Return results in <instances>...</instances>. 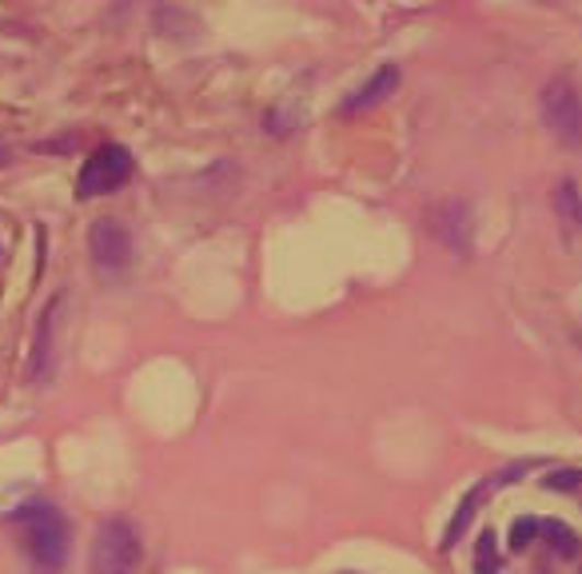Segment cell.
Here are the masks:
<instances>
[{"mask_svg": "<svg viewBox=\"0 0 582 574\" xmlns=\"http://www.w3.org/2000/svg\"><path fill=\"white\" fill-rule=\"evenodd\" d=\"M89 248H92V260H96L100 267H109V272H116V267H124L133 260V240H128V228H124L121 220L92 223Z\"/></svg>", "mask_w": 582, "mask_h": 574, "instance_id": "obj_8", "label": "cell"}, {"mask_svg": "<svg viewBox=\"0 0 582 574\" xmlns=\"http://www.w3.org/2000/svg\"><path fill=\"white\" fill-rule=\"evenodd\" d=\"M538 108H543V124L562 148H582V89L574 80H550L543 96H538Z\"/></svg>", "mask_w": 582, "mask_h": 574, "instance_id": "obj_2", "label": "cell"}, {"mask_svg": "<svg viewBox=\"0 0 582 574\" xmlns=\"http://www.w3.org/2000/svg\"><path fill=\"white\" fill-rule=\"evenodd\" d=\"M396 89H399V68L384 65L372 80H367V84H363L360 92H352V96L343 100V116H352V112H367V108H375V104H384V100L391 96Z\"/></svg>", "mask_w": 582, "mask_h": 574, "instance_id": "obj_9", "label": "cell"}, {"mask_svg": "<svg viewBox=\"0 0 582 574\" xmlns=\"http://www.w3.org/2000/svg\"><path fill=\"white\" fill-rule=\"evenodd\" d=\"M133 176V152L124 144H100L96 152L84 160L77 176V196L80 199H96L121 192Z\"/></svg>", "mask_w": 582, "mask_h": 574, "instance_id": "obj_4", "label": "cell"}, {"mask_svg": "<svg viewBox=\"0 0 582 574\" xmlns=\"http://www.w3.org/2000/svg\"><path fill=\"white\" fill-rule=\"evenodd\" d=\"M144 559L140 530L124 519H109L92 542V574H136Z\"/></svg>", "mask_w": 582, "mask_h": 574, "instance_id": "obj_3", "label": "cell"}, {"mask_svg": "<svg viewBox=\"0 0 582 574\" xmlns=\"http://www.w3.org/2000/svg\"><path fill=\"white\" fill-rule=\"evenodd\" d=\"M60 311H65V296H53L36 320V335H33V359H28V376L36 383H45L53 376V359H56V328H60Z\"/></svg>", "mask_w": 582, "mask_h": 574, "instance_id": "obj_7", "label": "cell"}, {"mask_svg": "<svg viewBox=\"0 0 582 574\" xmlns=\"http://www.w3.org/2000/svg\"><path fill=\"white\" fill-rule=\"evenodd\" d=\"M530 539H535V519H518L511 527V551H527Z\"/></svg>", "mask_w": 582, "mask_h": 574, "instance_id": "obj_14", "label": "cell"}, {"mask_svg": "<svg viewBox=\"0 0 582 574\" xmlns=\"http://www.w3.org/2000/svg\"><path fill=\"white\" fill-rule=\"evenodd\" d=\"M530 467H535V463H515V467H506V471H499V475L483 479V483H475L471 491L463 495L459 507H455V519H450V523H447V530H443V547H447V551H450V547H455V542H459L463 535H467V527H471V519H475V515H479V507H483L487 498H491L494 491H499V486L511 483V479L527 475Z\"/></svg>", "mask_w": 582, "mask_h": 574, "instance_id": "obj_6", "label": "cell"}, {"mask_svg": "<svg viewBox=\"0 0 582 574\" xmlns=\"http://www.w3.org/2000/svg\"><path fill=\"white\" fill-rule=\"evenodd\" d=\"M555 211H559V223L567 232H582V192L574 180H559V188H555Z\"/></svg>", "mask_w": 582, "mask_h": 574, "instance_id": "obj_10", "label": "cell"}, {"mask_svg": "<svg viewBox=\"0 0 582 574\" xmlns=\"http://www.w3.org/2000/svg\"><path fill=\"white\" fill-rule=\"evenodd\" d=\"M535 535L550 539L555 554H562V559H574V554L582 551V539L574 535L571 527H567V523H559V519H535Z\"/></svg>", "mask_w": 582, "mask_h": 574, "instance_id": "obj_11", "label": "cell"}, {"mask_svg": "<svg viewBox=\"0 0 582 574\" xmlns=\"http://www.w3.org/2000/svg\"><path fill=\"white\" fill-rule=\"evenodd\" d=\"M12 519L24 530V551L33 559L36 574H60L68 563V523L53 503H28Z\"/></svg>", "mask_w": 582, "mask_h": 574, "instance_id": "obj_1", "label": "cell"}, {"mask_svg": "<svg viewBox=\"0 0 582 574\" xmlns=\"http://www.w3.org/2000/svg\"><path fill=\"white\" fill-rule=\"evenodd\" d=\"M475 574H499V547H494L491 530H483V539H479V551H475Z\"/></svg>", "mask_w": 582, "mask_h": 574, "instance_id": "obj_12", "label": "cell"}, {"mask_svg": "<svg viewBox=\"0 0 582 574\" xmlns=\"http://www.w3.org/2000/svg\"><path fill=\"white\" fill-rule=\"evenodd\" d=\"M427 228L431 236L450 248L455 255H471V243H475V216H471V204L459 196H447L440 204H431L427 208Z\"/></svg>", "mask_w": 582, "mask_h": 574, "instance_id": "obj_5", "label": "cell"}, {"mask_svg": "<svg viewBox=\"0 0 582 574\" xmlns=\"http://www.w3.org/2000/svg\"><path fill=\"white\" fill-rule=\"evenodd\" d=\"M12 164V148L9 144H0V168H9Z\"/></svg>", "mask_w": 582, "mask_h": 574, "instance_id": "obj_15", "label": "cell"}, {"mask_svg": "<svg viewBox=\"0 0 582 574\" xmlns=\"http://www.w3.org/2000/svg\"><path fill=\"white\" fill-rule=\"evenodd\" d=\"M543 486H550V491H571V495H582V471H555V475L543 479Z\"/></svg>", "mask_w": 582, "mask_h": 574, "instance_id": "obj_13", "label": "cell"}]
</instances>
